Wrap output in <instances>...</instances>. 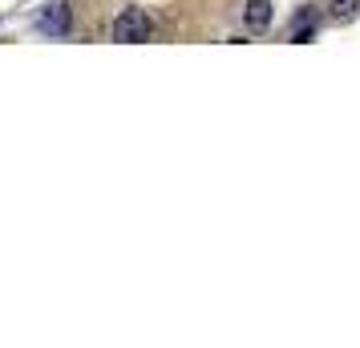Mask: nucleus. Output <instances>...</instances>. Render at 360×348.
<instances>
[{
    "mask_svg": "<svg viewBox=\"0 0 360 348\" xmlns=\"http://www.w3.org/2000/svg\"><path fill=\"white\" fill-rule=\"evenodd\" d=\"M114 41H122V45H142V41H150V17L142 8H126L114 20Z\"/></svg>",
    "mask_w": 360,
    "mask_h": 348,
    "instance_id": "obj_1",
    "label": "nucleus"
},
{
    "mask_svg": "<svg viewBox=\"0 0 360 348\" xmlns=\"http://www.w3.org/2000/svg\"><path fill=\"white\" fill-rule=\"evenodd\" d=\"M37 29L49 37H65L69 33V4H49L41 17H37Z\"/></svg>",
    "mask_w": 360,
    "mask_h": 348,
    "instance_id": "obj_2",
    "label": "nucleus"
},
{
    "mask_svg": "<svg viewBox=\"0 0 360 348\" xmlns=\"http://www.w3.org/2000/svg\"><path fill=\"white\" fill-rule=\"evenodd\" d=\"M243 20H247V29H267L271 25V0H251Z\"/></svg>",
    "mask_w": 360,
    "mask_h": 348,
    "instance_id": "obj_3",
    "label": "nucleus"
},
{
    "mask_svg": "<svg viewBox=\"0 0 360 348\" xmlns=\"http://www.w3.org/2000/svg\"><path fill=\"white\" fill-rule=\"evenodd\" d=\"M332 8H336V17H352L360 8V0H332Z\"/></svg>",
    "mask_w": 360,
    "mask_h": 348,
    "instance_id": "obj_4",
    "label": "nucleus"
}]
</instances>
